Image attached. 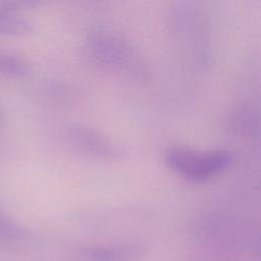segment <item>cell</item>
Segmentation results:
<instances>
[{
    "instance_id": "1",
    "label": "cell",
    "mask_w": 261,
    "mask_h": 261,
    "mask_svg": "<svg viewBox=\"0 0 261 261\" xmlns=\"http://www.w3.org/2000/svg\"><path fill=\"white\" fill-rule=\"evenodd\" d=\"M87 56L95 64L113 71L142 77L146 67L135 49L118 33L107 28H96L86 39Z\"/></svg>"
},
{
    "instance_id": "2",
    "label": "cell",
    "mask_w": 261,
    "mask_h": 261,
    "mask_svg": "<svg viewBox=\"0 0 261 261\" xmlns=\"http://www.w3.org/2000/svg\"><path fill=\"white\" fill-rule=\"evenodd\" d=\"M165 161L179 175L200 181L226 168L231 161V155L224 150L201 152L188 148H171L165 154Z\"/></svg>"
},
{
    "instance_id": "3",
    "label": "cell",
    "mask_w": 261,
    "mask_h": 261,
    "mask_svg": "<svg viewBox=\"0 0 261 261\" xmlns=\"http://www.w3.org/2000/svg\"><path fill=\"white\" fill-rule=\"evenodd\" d=\"M71 142L84 152L105 158H115L121 155V150L92 128L72 126L69 132Z\"/></svg>"
},
{
    "instance_id": "4",
    "label": "cell",
    "mask_w": 261,
    "mask_h": 261,
    "mask_svg": "<svg viewBox=\"0 0 261 261\" xmlns=\"http://www.w3.org/2000/svg\"><path fill=\"white\" fill-rule=\"evenodd\" d=\"M143 253L144 249L137 244H109L85 248L81 254L89 261H132Z\"/></svg>"
},
{
    "instance_id": "5",
    "label": "cell",
    "mask_w": 261,
    "mask_h": 261,
    "mask_svg": "<svg viewBox=\"0 0 261 261\" xmlns=\"http://www.w3.org/2000/svg\"><path fill=\"white\" fill-rule=\"evenodd\" d=\"M30 63L17 55L0 50V73L13 79H22L30 75Z\"/></svg>"
},
{
    "instance_id": "6",
    "label": "cell",
    "mask_w": 261,
    "mask_h": 261,
    "mask_svg": "<svg viewBox=\"0 0 261 261\" xmlns=\"http://www.w3.org/2000/svg\"><path fill=\"white\" fill-rule=\"evenodd\" d=\"M33 31L31 22L13 14V12L0 10V33L8 36H23Z\"/></svg>"
},
{
    "instance_id": "7",
    "label": "cell",
    "mask_w": 261,
    "mask_h": 261,
    "mask_svg": "<svg viewBox=\"0 0 261 261\" xmlns=\"http://www.w3.org/2000/svg\"><path fill=\"white\" fill-rule=\"evenodd\" d=\"M45 0H1L0 1V10L13 12L16 9L36 6Z\"/></svg>"
},
{
    "instance_id": "8",
    "label": "cell",
    "mask_w": 261,
    "mask_h": 261,
    "mask_svg": "<svg viewBox=\"0 0 261 261\" xmlns=\"http://www.w3.org/2000/svg\"><path fill=\"white\" fill-rule=\"evenodd\" d=\"M14 233V228L0 217V238L3 236H11Z\"/></svg>"
},
{
    "instance_id": "9",
    "label": "cell",
    "mask_w": 261,
    "mask_h": 261,
    "mask_svg": "<svg viewBox=\"0 0 261 261\" xmlns=\"http://www.w3.org/2000/svg\"><path fill=\"white\" fill-rule=\"evenodd\" d=\"M1 118H2V114H1V109H0V121H1Z\"/></svg>"
}]
</instances>
